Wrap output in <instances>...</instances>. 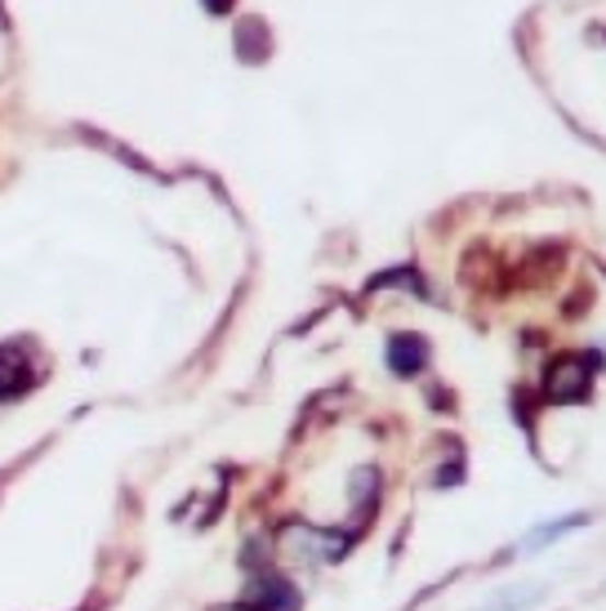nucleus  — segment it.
Here are the masks:
<instances>
[{
  "label": "nucleus",
  "instance_id": "1",
  "mask_svg": "<svg viewBox=\"0 0 606 611\" xmlns=\"http://www.w3.org/2000/svg\"><path fill=\"white\" fill-rule=\"evenodd\" d=\"M348 531H334V527H308V522H290L282 531V550L295 554L299 563H312V567H330L348 554Z\"/></svg>",
  "mask_w": 606,
  "mask_h": 611
},
{
  "label": "nucleus",
  "instance_id": "2",
  "mask_svg": "<svg viewBox=\"0 0 606 611\" xmlns=\"http://www.w3.org/2000/svg\"><path fill=\"white\" fill-rule=\"evenodd\" d=\"M593 366H597V362H584V358H558V362L549 366L545 397H549V401H584L588 388H593Z\"/></svg>",
  "mask_w": 606,
  "mask_h": 611
},
{
  "label": "nucleus",
  "instance_id": "3",
  "mask_svg": "<svg viewBox=\"0 0 606 611\" xmlns=\"http://www.w3.org/2000/svg\"><path fill=\"white\" fill-rule=\"evenodd\" d=\"M250 611H299V593L282 576L259 572L254 576V589H250Z\"/></svg>",
  "mask_w": 606,
  "mask_h": 611
},
{
  "label": "nucleus",
  "instance_id": "4",
  "mask_svg": "<svg viewBox=\"0 0 606 611\" xmlns=\"http://www.w3.org/2000/svg\"><path fill=\"white\" fill-rule=\"evenodd\" d=\"M580 527H588V513H562V518H553V522H540V527H530V531L522 535L517 554H540V550H553L562 535H571V531H580Z\"/></svg>",
  "mask_w": 606,
  "mask_h": 611
},
{
  "label": "nucleus",
  "instance_id": "5",
  "mask_svg": "<svg viewBox=\"0 0 606 611\" xmlns=\"http://www.w3.org/2000/svg\"><path fill=\"white\" fill-rule=\"evenodd\" d=\"M545 602V585H535V580H517V585H504L495 589L478 611H535Z\"/></svg>",
  "mask_w": 606,
  "mask_h": 611
},
{
  "label": "nucleus",
  "instance_id": "6",
  "mask_svg": "<svg viewBox=\"0 0 606 611\" xmlns=\"http://www.w3.org/2000/svg\"><path fill=\"white\" fill-rule=\"evenodd\" d=\"M424 358H428V349H424L420 335H392L388 339V366L397 375H415L424 366Z\"/></svg>",
  "mask_w": 606,
  "mask_h": 611
},
{
  "label": "nucleus",
  "instance_id": "7",
  "mask_svg": "<svg viewBox=\"0 0 606 611\" xmlns=\"http://www.w3.org/2000/svg\"><path fill=\"white\" fill-rule=\"evenodd\" d=\"M348 496H353V509L362 505V509H370L375 505V496H379V468H357L353 473V483H348Z\"/></svg>",
  "mask_w": 606,
  "mask_h": 611
},
{
  "label": "nucleus",
  "instance_id": "8",
  "mask_svg": "<svg viewBox=\"0 0 606 611\" xmlns=\"http://www.w3.org/2000/svg\"><path fill=\"white\" fill-rule=\"evenodd\" d=\"M215 611H250V607H215Z\"/></svg>",
  "mask_w": 606,
  "mask_h": 611
}]
</instances>
